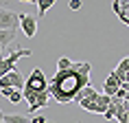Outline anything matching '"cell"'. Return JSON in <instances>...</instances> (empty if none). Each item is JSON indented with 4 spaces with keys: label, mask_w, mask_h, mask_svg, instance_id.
<instances>
[{
    "label": "cell",
    "mask_w": 129,
    "mask_h": 123,
    "mask_svg": "<svg viewBox=\"0 0 129 123\" xmlns=\"http://www.w3.org/2000/svg\"><path fill=\"white\" fill-rule=\"evenodd\" d=\"M90 62H77L68 70H57V75L48 81V92L57 103H72L83 88L90 86Z\"/></svg>",
    "instance_id": "cell-1"
},
{
    "label": "cell",
    "mask_w": 129,
    "mask_h": 123,
    "mask_svg": "<svg viewBox=\"0 0 129 123\" xmlns=\"http://www.w3.org/2000/svg\"><path fill=\"white\" fill-rule=\"evenodd\" d=\"M24 99L28 101V110L31 112H37L40 108H46L48 99H50V92H48V79L44 75L42 68H33V73L28 75L26 84H24V90H22Z\"/></svg>",
    "instance_id": "cell-2"
},
{
    "label": "cell",
    "mask_w": 129,
    "mask_h": 123,
    "mask_svg": "<svg viewBox=\"0 0 129 123\" xmlns=\"http://www.w3.org/2000/svg\"><path fill=\"white\" fill-rule=\"evenodd\" d=\"M28 55H33V51H31V48H18V51H13V53H9L7 57H0V79H2L5 75H9L11 70H15L18 59L28 57Z\"/></svg>",
    "instance_id": "cell-3"
},
{
    "label": "cell",
    "mask_w": 129,
    "mask_h": 123,
    "mask_svg": "<svg viewBox=\"0 0 129 123\" xmlns=\"http://www.w3.org/2000/svg\"><path fill=\"white\" fill-rule=\"evenodd\" d=\"M24 84H26L24 75H22L20 70L15 68V70H11L9 75H5L2 79H0V90H2V88H11V90H24Z\"/></svg>",
    "instance_id": "cell-4"
},
{
    "label": "cell",
    "mask_w": 129,
    "mask_h": 123,
    "mask_svg": "<svg viewBox=\"0 0 129 123\" xmlns=\"http://www.w3.org/2000/svg\"><path fill=\"white\" fill-rule=\"evenodd\" d=\"M20 18V27H22V33L26 37H33L37 33V15H31V13H18Z\"/></svg>",
    "instance_id": "cell-5"
},
{
    "label": "cell",
    "mask_w": 129,
    "mask_h": 123,
    "mask_svg": "<svg viewBox=\"0 0 129 123\" xmlns=\"http://www.w3.org/2000/svg\"><path fill=\"white\" fill-rule=\"evenodd\" d=\"M18 24H20L18 13L7 11V9H0V31H9V29H13V31H15Z\"/></svg>",
    "instance_id": "cell-6"
},
{
    "label": "cell",
    "mask_w": 129,
    "mask_h": 123,
    "mask_svg": "<svg viewBox=\"0 0 129 123\" xmlns=\"http://www.w3.org/2000/svg\"><path fill=\"white\" fill-rule=\"evenodd\" d=\"M112 7H114V13L129 27V0H116Z\"/></svg>",
    "instance_id": "cell-7"
},
{
    "label": "cell",
    "mask_w": 129,
    "mask_h": 123,
    "mask_svg": "<svg viewBox=\"0 0 129 123\" xmlns=\"http://www.w3.org/2000/svg\"><path fill=\"white\" fill-rule=\"evenodd\" d=\"M118 88H120V81L116 79L112 73H109V77L105 79V88H103V95H107V97H114L116 92H118Z\"/></svg>",
    "instance_id": "cell-8"
},
{
    "label": "cell",
    "mask_w": 129,
    "mask_h": 123,
    "mask_svg": "<svg viewBox=\"0 0 129 123\" xmlns=\"http://www.w3.org/2000/svg\"><path fill=\"white\" fill-rule=\"evenodd\" d=\"M0 92H2V95L7 97V99H9L11 103H20L22 99H24V95H22V90H11V88H2Z\"/></svg>",
    "instance_id": "cell-9"
},
{
    "label": "cell",
    "mask_w": 129,
    "mask_h": 123,
    "mask_svg": "<svg viewBox=\"0 0 129 123\" xmlns=\"http://www.w3.org/2000/svg\"><path fill=\"white\" fill-rule=\"evenodd\" d=\"M5 123H31V116L26 114H2Z\"/></svg>",
    "instance_id": "cell-10"
},
{
    "label": "cell",
    "mask_w": 129,
    "mask_h": 123,
    "mask_svg": "<svg viewBox=\"0 0 129 123\" xmlns=\"http://www.w3.org/2000/svg\"><path fill=\"white\" fill-rule=\"evenodd\" d=\"M11 42H15V31H13V29H9V31H0V46L5 48L7 44H11Z\"/></svg>",
    "instance_id": "cell-11"
},
{
    "label": "cell",
    "mask_w": 129,
    "mask_h": 123,
    "mask_svg": "<svg viewBox=\"0 0 129 123\" xmlns=\"http://www.w3.org/2000/svg\"><path fill=\"white\" fill-rule=\"evenodd\" d=\"M37 5H40V13H37V18H42V15H46V11L55 5V0H40Z\"/></svg>",
    "instance_id": "cell-12"
},
{
    "label": "cell",
    "mask_w": 129,
    "mask_h": 123,
    "mask_svg": "<svg viewBox=\"0 0 129 123\" xmlns=\"http://www.w3.org/2000/svg\"><path fill=\"white\" fill-rule=\"evenodd\" d=\"M70 66H72V62H70L68 57H61V59L57 62V68H59V70H68Z\"/></svg>",
    "instance_id": "cell-13"
},
{
    "label": "cell",
    "mask_w": 129,
    "mask_h": 123,
    "mask_svg": "<svg viewBox=\"0 0 129 123\" xmlns=\"http://www.w3.org/2000/svg\"><path fill=\"white\" fill-rule=\"evenodd\" d=\"M105 119H107V121H114V116H116V108H114V103H109V108H107V112H105Z\"/></svg>",
    "instance_id": "cell-14"
},
{
    "label": "cell",
    "mask_w": 129,
    "mask_h": 123,
    "mask_svg": "<svg viewBox=\"0 0 129 123\" xmlns=\"http://www.w3.org/2000/svg\"><path fill=\"white\" fill-rule=\"evenodd\" d=\"M118 68L125 70V73H129V55L125 57V59H120V64H118Z\"/></svg>",
    "instance_id": "cell-15"
},
{
    "label": "cell",
    "mask_w": 129,
    "mask_h": 123,
    "mask_svg": "<svg viewBox=\"0 0 129 123\" xmlns=\"http://www.w3.org/2000/svg\"><path fill=\"white\" fill-rule=\"evenodd\" d=\"M31 123H50L46 119V116H33V119H31Z\"/></svg>",
    "instance_id": "cell-16"
},
{
    "label": "cell",
    "mask_w": 129,
    "mask_h": 123,
    "mask_svg": "<svg viewBox=\"0 0 129 123\" xmlns=\"http://www.w3.org/2000/svg\"><path fill=\"white\" fill-rule=\"evenodd\" d=\"M68 7L72 9V11H77V9H81V2H79V0H72V2H68Z\"/></svg>",
    "instance_id": "cell-17"
},
{
    "label": "cell",
    "mask_w": 129,
    "mask_h": 123,
    "mask_svg": "<svg viewBox=\"0 0 129 123\" xmlns=\"http://www.w3.org/2000/svg\"><path fill=\"white\" fill-rule=\"evenodd\" d=\"M122 84H129V73H125V81Z\"/></svg>",
    "instance_id": "cell-18"
},
{
    "label": "cell",
    "mask_w": 129,
    "mask_h": 123,
    "mask_svg": "<svg viewBox=\"0 0 129 123\" xmlns=\"http://www.w3.org/2000/svg\"><path fill=\"white\" fill-rule=\"evenodd\" d=\"M2 51H5V48H2V46H0V57H2Z\"/></svg>",
    "instance_id": "cell-19"
},
{
    "label": "cell",
    "mask_w": 129,
    "mask_h": 123,
    "mask_svg": "<svg viewBox=\"0 0 129 123\" xmlns=\"http://www.w3.org/2000/svg\"><path fill=\"white\" fill-rule=\"evenodd\" d=\"M0 123H5V119H2V114H0Z\"/></svg>",
    "instance_id": "cell-20"
},
{
    "label": "cell",
    "mask_w": 129,
    "mask_h": 123,
    "mask_svg": "<svg viewBox=\"0 0 129 123\" xmlns=\"http://www.w3.org/2000/svg\"><path fill=\"white\" fill-rule=\"evenodd\" d=\"M0 114H2V112H0Z\"/></svg>",
    "instance_id": "cell-21"
},
{
    "label": "cell",
    "mask_w": 129,
    "mask_h": 123,
    "mask_svg": "<svg viewBox=\"0 0 129 123\" xmlns=\"http://www.w3.org/2000/svg\"><path fill=\"white\" fill-rule=\"evenodd\" d=\"M127 121H129V119H127Z\"/></svg>",
    "instance_id": "cell-22"
},
{
    "label": "cell",
    "mask_w": 129,
    "mask_h": 123,
    "mask_svg": "<svg viewBox=\"0 0 129 123\" xmlns=\"http://www.w3.org/2000/svg\"><path fill=\"white\" fill-rule=\"evenodd\" d=\"M0 9H2V7H0Z\"/></svg>",
    "instance_id": "cell-23"
},
{
    "label": "cell",
    "mask_w": 129,
    "mask_h": 123,
    "mask_svg": "<svg viewBox=\"0 0 129 123\" xmlns=\"http://www.w3.org/2000/svg\"><path fill=\"white\" fill-rule=\"evenodd\" d=\"M50 123H53V121H50Z\"/></svg>",
    "instance_id": "cell-24"
}]
</instances>
